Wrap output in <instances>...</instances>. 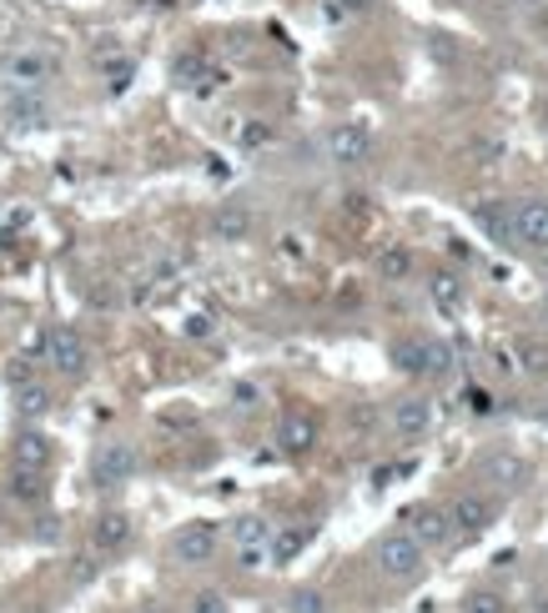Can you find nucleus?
I'll return each mask as SVG.
<instances>
[{
	"label": "nucleus",
	"instance_id": "obj_23",
	"mask_svg": "<svg viewBox=\"0 0 548 613\" xmlns=\"http://www.w3.org/2000/svg\"><path fill=\"white\" fill-rule=\"evenodd\" d=\"M454 367V353H448V343H438V337H423V378H443Z\"/></svg>",
	"mask_w": 548,
	"mask_h": 613
},
{
	"label": "nucleus",
	"instance_id": "obj_2",
	"mask_svg": "<svg viewBox=\"0 0 548 613\" xmlns=\"http://www.w3.org/2000/svg\"><path fill=\"white\" fill-rule=\"evenodd\" d=\"M41 363L51 367V372H60V378H86L91 372V347H86V337L76 327H51L46 337H41Z\"/></svg>",
	"mask_w": 548,
	"mask_h": 613
},
{
	"label": "nucleus",
	"instance_id": "obj_6",
	"mask_svg": "<svg viewBox=\"0 0 548 613\" xmlns=\"http://www.w3.org/2000/svg\"><path fill=\"white\" fill-rule=\"evenodd\" d=\"M513 236H518V247L548 252V197L513 201Z\"/></svg>",
	"mask_w": 548,
	"mask_h": 613
},
{
	"label": "nucleus",
	"instance_id": "obj_11",
	"mask_svg": "<svg viewBox=\"0 0 548 613\" xmlns=\"http://www.w3.org/2000/svg\"><path fill=\"white\" fill-rule=\"evenodd\" d=\"M388 423H393L398 437L417 443V437H428V427H433V402L428 398H398L393 413H388Z\"/></svg>",
	"mask_w": 548,
	"mask_h": 613
},
{
	"label": "nucleus",
	"instance_id": "obj_8",
	"mask_svg": "<svg viewBox=\"0 0 548 613\" xmlns=\"http://www.w3.org/2000/svg\"><path fill=\"white\" fill-rule=\"evenodd\" d=\"M51 121H56V107H51L46 91H15L5 101V126H15V131H41Z\"/></svg>",
	"mask_w": 548,
	"mask_h": 613
},
{
	"label": "nucleus",
	"instance_id": "obj_4",
	"mask_svg": "<svg viewBox=\"0 0 548 613\" xmlns=\"http://www.w3.org/2000/svg\"><path fill=\"white\" fill-rule=\"evenodd\" d=\"M216 548H222V528L206 519H191L171 533V558H177L181 568H206L216 558Z\"/></svg>",
	"mask_w": 548,
	"mask_h": 613
},
{
	"label": "nucleus",
	"instance_id": "obj_27",
	"mask_svg": "<svg viewBox=\"0 0 548 613\" xmlns=\"http://www.w3.org/2000/svg\"><path fill=\"white\" fill-rule=\"evenodd\" d=\"M518 357H524L518 367H524V372H534V378H544V372H548V343H538V337H528V343L518 347Z\"/></svg>",
	"mask_w": 548,
	"mask_h": 613
},
{
	"label": "nucleus",
	"instance_id": "obj_34",
	"mask_svg": "<svg viewBox=\"0 0 548 613\" xmlns=\"http://www.w3.org/2000/svg\"><path fill=\"white\" fill-rule=\"evenodd\" d=\"M187 337H212V317H206V312L187 317Z\"/></svg>",
	"mask_w": 548,
	"mask_h": 613
},
{
	"label": "nucleus",
	"instance_id": "obj_28",
	"mask_svg": "<svg viewBox=\"0 0 548 613\" xmlns=\"http://www.w3.org/2000/svg\"><path fill=\"white\" fill-rule=\"evenodd\" d=\"M463 613H508V603H503L493 589H478V593L463 599Z\"/></svg>",
	"mask_w": 548,
	"mask_h": 613
},
{
	"label": "nucleus",
	"instance_id": "obj_7",
	"mask_svg": "<svg viewBox=\"0 0 548 613\" xmlns=\"http://www.w3.org/2000/svg\"><path fill=\"white\" fill-rule=\"evenodd\" d=\"M51 76H56V56H51V51H15V56L5 60V81H11L15 91H41Z\"/></svg>",
	"mask_w": 548,
	"mask_h": 613
},
{
	"label": "nucleus",
	"instance_id": "obj_9",
	"mask_svg": "<svg viewBox=\"0 0 548 613\" xmlns=\"http://www.w3.org/2000/svg\"><path fill=\"white\" fill-rule=\"evenodd\" d=\"M251 232H257V216H251V207H242V201H222L212 212V236L222 247H237Z\"/></svg>",
	"mask_w": 548,
	"mask_h": 613
},
{
	"label": "nucleus",
	"instance_id": "obj_16",
	"mask_svg": "<svg viewBox=\"0 0 548 613\" xmlns=\"http://www.w3.org/2000/svg\"><path fill=\"white\" fill-rule=\"evenodd\" d=\"M407 533H413L423 548H443V543L454 538V523H448L443 508H417L413 519H407Z\"/></svg>",
	"mask_w": 548,
	"mask_h": 613
},
{
	"label": "nucleus",
	"instance_id": "obj_38",
	"mask_svg": "<svg viewBox=\"0 0 548 613\" xmlns=\"http://www.w3.org/2000/svg\"><path fill=\"white\" fill-rule=\"evenodd\" d=\"M0 31H5V11H0Z\"/></svg>",
	"mask_w": 548,
	"mask_h": 613
},
{
	"label": "nucleus",
	"instance_id": "obj_32",
	"mask_svg": "<svg viewBox=\"0 0 548 613\" xmlns=\"http://www.w3.org/2000/svg\"><path fill=\"white\" fill-rule=\"evenodd\" d=\"M232 398H237V408H242V413H251V408L262 402V392L251 388V382H237V392H232Z\"/></svg>",
	"mask_w": 548,
	"mask_h": 613
},
{
	"label": "nucleus",
	"instance_id": "obj_35",
	"mask_svg": "<svg viewBox=\"0 0 548 613\" xmlns=\"http://www.w3.org/2000/svg\"><path fill=\"white\" fill-rule=\"evenodd\" d=\"M136 613H167V609H156V603H142V609H136Z\"/></svg>",
	"mask_w": 548,
	"mask_h": 613
},
{
	"label": "nucleus",
	"instance_id": "obj_3",
	"mask_svg": "<svg viewBox=\"0 0 548 613\" xmlns=\"http://www.w3.org/2000/svg\"><path fill=\"white\" fill-rule=\"evenodd\" d=\"M136 468H142V453H136V443H126V437H107V443L91 453V483L96 488H126L136 478Z\"/></svg>",
	"mask_w": 548,
	"mask_h": 613
},
{
	"label": "nucleus",
	"instance_id": "obj_5",
	"mask_svg": "<svg viewBox=\"0 0 548 613\" xmlns=\"http://www.w3.org/2000/svg\"><path fill=\"white\" fill-rule=\"evenodd\" d=\"M327 161L343 166V171H353V166H368L372 161V131L362 126V121H337L333 131H327Z\"/></svg>",
	"mask_w": 548,
	"mask_h": 613
},
{
	"label": "nucleus",
	"instance_id": "obj_26",
	"mask_svg": "<svg viewBox=\"0 0 548 613\" xmlns=\"http://www.w3.org/2000/svg\"><path fill=\"white\" fill-rule=\"evenodd\" d=\"M393 363L403 367V372H413V378H423V337H403V343H393Z\"/></svg>",
	"mask_w": 548,
	"mask_h": 613
},
{
	"label": "nucleus",
	"instance_id": "obj_17",
	"mask_svg": "<svg viewBox=\"0 0 548 613\" xmlns=\"http://www.w3.org/2000/svg\"><path fill=\"white\" fill-rule=\"evenodd\" d=\"M307 543H312V528H302V523H298V528H282V533L272 528L267 558H272V564H292V558H298L302 548H307Z\"/></svg>",
	"mask_w": 548,
	"mask_h": 613
},
{
	"label": "nucleus",
	"instance_id": "obj_20",
	"mask_svg": "<svg viewBox=\"0 0 548 613\" xmlns=\"http://www.w3.org/2000/svg\"><path fill=\"white\" fill-rule=\"evenodd\" d=\"M5 493H11L15 503H41V498H46V472L15 468V472H11V483H5Z\"/></svg>",
	"mask_w": 548,
	"mask_h": 613
},
{
	"label": "nucleus",
	"instance_id": "obj_19",
	"mask_svg": "<svg viewBox=\"0 0 548 613\" xmlns=\"http://www.w3.org/2000/svg\"><path fill=\"white\" fill-rule=\"evenodd\" d=\"M15 413H21L25 423L46 417L51 413V388L46 382H21V388H15Z\"/></svg>",
	"mask_w": 548,
	"mask_h": 613
},
{
	"label": "nucleus",
	"instance_id": "obj_24",
	"mask_svg": "<svg viewBox=\"0 0 548 613\" xmlns=\"http://www.w3.org/2000/svg\"><path fill=\"white\" fill-rule=\"evenodd\" d=\"M433 302H438L443 312H458V306H463V282L448 277V271H438V277H433Z\"/></svg>",
	"mask_w": 548,
	"mask_h": 613
},
{
	"label": "nucleus",
	"instance_id": "obj_13",
	"mask_svg": "<svg viewBox=\"0 0 548 613\" xmlns=\"http://www.w3.org/2000/svg\"><path fill=\"white\" fill-rule=\"evenodd\" d=\"M51 458H56V448H51V437L36 433V427H21L11 443V462L15 468H31V472H46Z\"/></svg>",
	"mask_w": 548,
	"mask_h": 613
},
{
	"label": "nucleus",
	"instance_id": "obj_22",
	"mask_svg": "<svg viewBox=\"0 0 548 613\" xmlns=\"http://www.w3.org/2000/svg\"><path fill=\"white\" fill-rule=\"evenodd\" d=\"M478 226H483L493 242H513V247H518V236H513V212H499V207H478Z\"/></svg>",
	"mask_w": 548,
	"mask_h": 613
},
{
	"label": "nucleus",
	"instance_id": "obj_12",
	"mask_svg": "<svg viewBox=\"0 0 548 613\" xmlns=\"http://www.w3.org/2000/svg\"><path fill=\"white\" fill-rule=\"evenodd\" d=\"M493 498L489 493H458L454 498V508H448V523H454V533L463 528V533H483L493 523Z\"/></svg>",
	"mask_w": 548,
	"mask_h": 613
},
{
	"label": "nucleus",
	"instance_id": "obj_25",
	"mask_svg": "<svg viewBox=\"0 0 548 613\" xmlns=\"http://www.w3.org/2000/svg\"><path fill=\"white\" fill-rule=\"evenodd\" d=\"M287 613H333V603H327L322 589H292L287 593Z\"/></svg>",
	"mask_w": 548,
	"mask_h": 613
},
{
	"label": "nucleus",
	"instance_id": "obj_31",
	"mask_svg": "<svg viewBox=\"0 0 548 613\" xmlns=\"http://www.w3.org/2000/svg\"><path fill=\"white\" fill-rule=\"evenodd\" d=\"M237 142L242 146H267V142H272V126H267V121H251V126H242Z\"/></svg>",
	"mask_w": 548,
	"mask_h": 613
},
{
	"label": "nucleus",
	"instance_id": "obj_1",
	"mask_svg": "<svg viewBox=\"0 0 548 613\" xmlns=\"http://www.w3.org/2000/svg\"><path fill=\"white\" fill-rule=\"evenodd\" d=\"M372 564H378L382 578H393V583H413V578L428 568V548H423V543H417L407 528H398V533H382V538H378Z\"/></svg>",
	"mask_w": 548,
	"mask_h": 613
},
{
	"label": "nucleus",
	"instance_id": "obj_18",
	"mask_svg": "<svg viewBox=\"0 0 548 613\" xmlns=\"http://www.w3.org/2000/svg\"><path fill=\"white\" fill-rule=\"evenodd\" d=\"M267 543H272V523L262 513H247L232 523V548H267Z\"/></svg>",
	"mask_w": 548,
	"mask_h": 613
},
{
	"label": "nucleus",
	"instance_id": "obj_14",
	"mask_svg": "<svg viewBox=\"0 0 548 613\" xmlns=\"http://www.w3.org/2000/svg\"><path fill=\"white\" fill-rule=\"evenodd\" d=\"M126 543H132V519H126L121 508H111V513H101V519L91 523L96 554H116V548H126Z\"/></svg>",
	"mask_w": 548,
	"mask_h": 613
},
{
	"label": "nucleus",
	"instance_id": "obj_37",
	"mask_svg": "<svg viewBox=\"0 0 548 613\" xmlns=\"http://www.w3.org/2000/svg\"><path fill=\"white\" fill-rule=\"evenodd\" d=\"M544 317H548V287H544Z\"/></svg>",
	"mask_w": 548,
	"mask_h": 613
},
{
	"label": "nucleus",
	"instance_id": "obj_33",
	"mask_svg": "<svg viewBox=\"0 0 548 613\" xmlns=\"http://www.w3.org/2000/svg\"><path fill=\"white\" fill-rule=\"evenodd\" d=\"M378 0H333V15H362V11H372Z\"/></svg>",
	"mask_w": 548,
	"mask_h": 613
},
{
	"label": "nucleus",
	"instance_id": "obj_21",
	"mask_svg": "<svg viewBox=\"0 0 548 613\" xmlns=\"http://www.w3.org/2000/svg\"><path fill=\"white\" fill-rule=\"evenodd\" d=\"M378 277L382 282H407V277H413V252L407 247H382L378 252Z\"/></svg>",
	"mask_w": 548,
	"mask_h": 613
},
{
	"label": "nucleus",
	"instance_id": "obj_36",
	"mask_svg": "<svg viewBox=\"0 0 548 613\" xmlns=\"http://www.w3.org/2000/svg\"><path fill=\"white\" fill-rule=\"evenodd\" d=\"M538 257H544V287H548V252H538Z\"/></svg>",
	"mask_w": 548,
	"mask_h": 613
},
{
	"label": "nucleus",
	"instance_id": "obj_30",
	"mask_svg": "<svg viewBox=\"0 0 548 613\" xmlns=\"http://www.w3.org/2000/svg\"><path fill=\"white\" fill-rule=\"evenodd\" d=\"M272 558H267V548H237V568L242 573H257V568H267Z\"/></svg>",
	"mask_w": 548,
	"mask_h": 613
},
{
	"label": "nucleus",
	"instance_id": "obj_15",
	"mask_svg": "<svg viewBox=\"0 0 548 613\" xmlns=\"http://www.w3.org/2000/svg\"><path fill=\"white\" fill-rule=\"evenodd\" d=\"M483 483L503 488V493H518V488L528 483V462L518 458V453H493V458L483 462Z\"/></svg>",
	"mask_w": 548,
	"mask_h": 613
},
{
	"label": "nucleus",
	"instance_id": "obj_29",
	"mask_svg": "<svg viewBox=\"0 0 548 613\" xmlns=\"http://www.w3.org/2000/svg\"><path fill=\"white\" fill-rule=\"evenodd\" d=\"M191 613H227V593L202 589V593H197V599H191Z\"/></svg>",
	"mask_w": 548,
	"mask_h": 613
},
{
	"label": "nucleus",
	"instance_id": "obj_10",
	"mask_svg": "<svg viewBox=\"0 0 548 613\" xmlns=\"http://www.w3.org/2000/svg\"><path fill=\"white\" fill-rule=\"evenodd\" d=\"M277 448L292 453V458H302V453L317 448V417L302 413V408H292V413H282V423H277Z\"/></svg>",
	"mask_w": 548,
	"mask_h": 613
}]
</instances>
